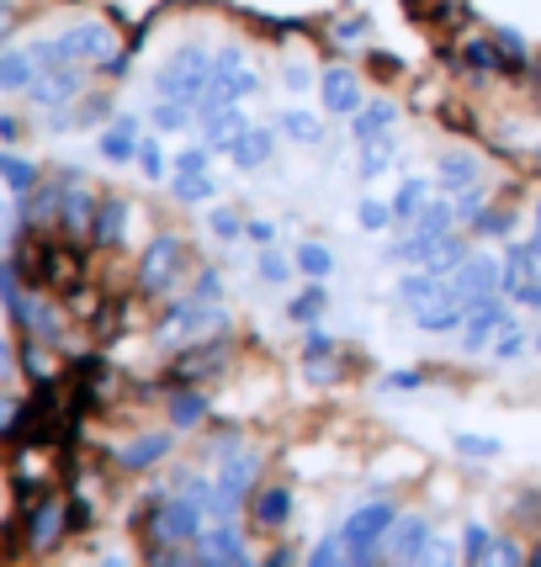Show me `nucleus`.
Listing matches in <instances>:
<instances>
[{"label": "nucleus", "mask_w": 541, "mask_h": 567, "mask_svg": "<svg viewBox=\"0 0 541 567\" xmlns=\"http://www.w3.org/2000/svg\"><path fill=\"white\" fill-rule=\"evenodd\" d=\"M208 229H212V240L234 244V240L244 234V218H240V212H229V208H218V212L208 218Z\"/></svg>", "instance_id": "nucleus-39"}, {"label": "nucleus", "mask_w": 541, "mask_h": 567, "mask_svg": "<svg viewBox=\"0 0 541 567\" xmlns=\"http://www.w3.org/2000/svg\"><path fill=\"white\" fill-rule=\"evenodd\" d=\"M494 43H499V54H510V59H505V64H515V69L526 64V37H520V32L499 27V37H494Z\"/></svg>", "instance_id": "nucleus-45"}, {"label": "nucleus", "mask_w": 541, "mask_h": 567, "mask_svg": "<svg viewBox=\"0 0 541 567\" xmlns=\"http://www.w3.org/2000/svg\"><path fill=\"white\" fill-rule=\"evenodd\" d=\"M499 270H505V260H494V255H467L462 266L451 270V292L467 302V308H478L483 298L499 292Z\"/></svg>", "instance_id": "nucleus-7"}, {"label": "nucleus", "mask_w": 541, "mask_h": 567, "mask_svg": "<svg viewBox=\"0 0 541 567\" xmlns=\"http://www.w3.org/2000/svg\"><path fill=\"white\" fill-rule=\"evenodd\" d=\"M515 563H526V546H520V541H494L483 567H515Z\"/></svg>", "instance_id": "nucleus-41"}, {"label": "nucleus", "mask_w": 541, "mask_h": 567, "mask_svg": "<svg viewBox=\"0 0 541 567\" xmlns=\"http://www.w3.org/2000/svg\"><path fill=\"white\" fill-rule=\"evenodd\" d=\"M101 159L107 165H128V159H139V122L133 118H122V122H112L107 133H101Z\"/></svg>", "instance_id": "nucleus-18"}, {"label": "nucleus", "mask_w": 541, "mask_h": 567, "mask_svg": "<svg viewBox=\"0 0 541 567\" xmlns=\"http://www.w3.org/2000/svg\"><path fill=\"white\" fill-rule=\"evenodd\" d=\"M180 276H186V244H180L176 234H159V240L144 249V260H139V287H144L150 298H165Z\"/></svg>", "instance_id": "nucleus-4"}, {"label": "nucleus", "mask_w": 541, "mask_h": 567, "mask_svg": "<svg viewBox=\"0 0 541 567\" xmlns=\"http://www.w3.org/2000/svg\"><path fill=\"white\" fill-rule=\"evenodd\" d=\"M244 234H250L255 244H270V240H276V223H266V218H255V223H244Z\"/></svg>", "instance_id": "nucleus-53"}, {"label": "nucleus", "mask_w": 541, "mask_h": 567, "mask_svg": "<svg viewBox=\"0 0 541 567\" xmlns=\"http://www.w3.org/2000/svg\"><path fill=\"white\" fill-rule=\"evenodd\" d=\"M0 180H5L16 197H27V191H37V165H32V159H16V154H0Z\"/></svg>", "instance_id": "nucleus-25"}, {"label": "nucleus", "mask_w": 541, "mask_h": 567, "mask_svg": "<svg viewBox=\"0 0 541 567\" xmlns=\"http://www.w3.org/2000/svg\"><path fill=\"white\" fill-rule=\"evenodd\" d=\"M319 96H324V107H330L334 118H356V112H361V80H356V69H345V64L324 69Z\"/></svg>", "instance_id": "nucleus-13"}, {"label": "nucleus", "mask_w": 541, "mask_h": 567, "mask_svg": "<svg viewBox=\"0 0 541 567\" xmlns=\"http://www.w3.org/2000/svg\"><path fill=\"white\" fill-rule=\"evenodd\" d=\"M281 80H287V90H292V96H302V90L313 86V75H308L302 64H287V69H281Z\"/></svg>", "instance_id": "nucleus-50"}, {"label": "nucleus", "mask_w": 541, "mask_h": 567, "mask_svg": "<svg viewBox=\"0 0 541 567\" xmlns=\"http://www.w3.org/2000/svg\"><path fill=\"white\" fill-rule=\"evenodd\" d=\"M212 86H223L234 101L244 96H255V69L244 64L240 48H223V54H212Z\"/></svg>", "instance_id": "nucleus-14"}, {"label": "nucleus", "mask_w": 541, "mask_h": 567, "mask_svg": "<svg viewBox=\"0 0 541 567\" xmlns=\"http://www.w3.org/2000/svg\"><path fill=\"white\" fill-rule=\"evenodd\" d=\"M218 324H223V308L212 298H197V292H191L186 302H176V308L165 313L159 334H165V340H180V334H202V329H218Z\"/></svg>", "instance_id": "nucleus-8"}, {"label": "nucleus", "mask_w": 541, "mask_h": 567, "mask_svg": "<svg viewBox=\"0 0 541 567\" xmlns=\"http://www.w3.org/2000/svg\"><path fill=\"white\" fill-rule=\"evenodd\" d=\"M5 419H11V403H5V398H0V424H5Z\"/></svg>", "instance_id": "nucleus-59"}, {"label": "nucleus", "mask_w": 541, "mask_h": 567, "mask_svg": "<svg viewBox=\"0 0 541 567\" xmlns=\"http://www.w3.org/2000/svg\"><path fill=\"white\" fill-rule=\"evenodd\" d=\"M191 122H197V107H191V101H170V96H165V101L154 107V127H159V133H180V127H191Z\"/></svg>", "instance_id": "nucleus-31"}, {"label": "nucleus", "mask_w": 541, "mask_h": 567, "mask_svg": "<svg viewBox=\"0 0 541 567\" xmlns=\"http://www.w3.org/2000/svg\"><path fill=\"white\" fill-rule=\"evenodd\" d=\"M281 133H287L292 144H319V138H324V122L313 118V112H298V107H292V112H281Z\"/></svg>", "instance_id": "nucleus-30"}, {"label": "nucleus", "mask_w": 541, "mask_h": 567, "mask_svg": "<svg viewBox=\"0 0 541 567\" xmlns=\"http://www.w3.org/2000/svg\"><path fill=\"white\" fill-rule=\"evenodd\" d=\"M515 319H510V308L499 302V292L494 298H483L473 313H467V324H462V351H483L499 329H510Z\"/></svg>", "instance_id": "nucleus-11"}, {"label": "nucleus", "mask_w": 541, "mask_h": 567, "mask_svg": "<svg viewBox=\"0 0 541 567\" xmlns=\"http://www.w3.org/2000/svg\"><path fill=\"white\" fill-rule=\"evenodd\" d=\"M261 478V451L240 446L234 456H223V472H218V499H212V520H234L244 504V493Z\"/></svg>", "instance_id": "nucleus-3"}, {"label": "nucleus", "mask_w": 541, "mask_h": 567, "mask_svg": "<svg viewBox=\"0 0 541 567\" xmlns=\"http://www.w3.org/2000/svg\"><path fill=\"white\" fill-rule=\"evenodd\" d=\"M208 531V509L197 504V499H186V493H170L159 514H154V541L159 546H176V541H197Z\"/></svg>", "instance_id": "nucleus-5"}, {"label": "nucleus", "mask_w": 541, "mask_h": 567, "mask_svg": "<svg viewBox=\"0 0 541 567\" xmlns=\"http://www.w3.org/2000/svg\"><path fill=\"white\" fill-rule=\"evenodd\" d=\"M43 69H37V54L32 48H0V96H16V90H32Z\"/></svg>", "instance_id": "nucleus-15"}, {"label": "nucleus", "mask_w": 541, "mask_h": 567, "mask_svg": "<svg viewBox=\"0 0 541 567\" xmlns=\"http://www.w3.org/2000/svg\"><path fill=\"white\" fill-rule=\"evenodd\" d=\"M223 366V345H208V351H191V360H180L176 377H208Z\"/></svg>", "instance_id": "nucleus-37"}, {"label": "nucleus", "mask_w": 541, "mask_h": 567, "mask_svg": "<svg viewBox=\"0 0 541 567\" xmlns=\"http://www.w3.org/2000/svg\"><path fill=\"white\" fill-rule=\"evenodd\" d=\"M435 176H441V191L446 197H456V191H467V186H478V159L467 149H446L441 154V165H435Z\"/></svg>", "instance_id": "nucleus-17"}, {"label": "nucleus", "mask_w": 541, "mask_h": 567, "mask_svg": "<svg viewBox=\"0 0 541 567\" xmlns=\"http://www.w3.org/2000/svg\"><path fill=\"white\" fill-rule=\"evenodd\" d=\"M430 541H435V531H430L424 514H398L388 531V552L398 563H424V557H430Z\"/></svg>", "instance_id": "nucleus-9"}, {"label": "nucleus", "mask_w": 541, "mask_h": 567, "mask_svg": "<svg viewBox=\"0 0 541 567\" xmlns=\"http://www.w3.org/2000/svg\"><path fill=\"white\" fill-rule=\"evenodd\" d=\"M531 249L541 255V202H537V240H531Z\"/></svg>", "instance_id": "nucleus-58"}, {"label": "nucleus", "mask_w": 541, "mask_h": 567, "mask_svg": "<svg viewBox=\"0 0 541 567\" xmlns=\"http://www.w3.org/2000/svg\"><path fill=\"white\" fill-rule=\"evenodd\" d=\"M80 64H59V69H43L37 80H32V101L43 107V112H59V107H69L75 96H80Z\"/></svg>", "instance_id": "nucleus-10"}, {"label": "nucleus", "mask_w": 541, "mask_h": 567, "mask_svg": "<svg viewBox=\"0 0 541 567\" xmlns=\"http://www.w3.org/2000/svg\"><path fill=\"white\" fill-rule=\"evenodd\" d=\"M537 351H541V340H537Z\"/></svg>", "instance_id": "nucleus-60"}, {"label": "nucleus", "mask_w": 541, "mask_h": 567, "mask_svg": "<svg viewBox=\"0 0 541 567\" xmlns=\"http://www.w3.org/2000/svg\"><path fill=\"white\" fill-rule=\"evenodd\" d=\"M139 165H144V176H165V154H159V144H150V138H144V144H139Z\"/></svg>", "instance_id": "nucleus-48"}, {"label": "nucleus", "mask_w": 541, "mask_h": 567, "mask_svg": "<svg viewBox=\"0 0 541 567\" xmlns=\"http://www.w3.org/2000/svg\"><path fill=\"white\" fill-rule=\"evenodd\" d=\"M393 520H398V509L388 499H372V504H361L340 531H345V546H351V563H377V552L388 546V531Z\"/></svg>", "instance_id": "nucleus-2"}, {"label": "nucleus", "mask_w": 541, "mask_h": 567, "mask_svg": "<svg viewBox=\"0 0 541 567\" xmlns=\"http://www.w3.org/2000/svg\"><path fill=\"white\" fill-rule=\"evenodd\" d=\"M467 563H488V546H494V536H488V525H467Z\"/></svg>", "instance_id": "nucleus-43"}, {"label": "nucleus", "mask_w": 541, "mask_h": 567, "mask_svg": "<svg viewBox=\"0 0 541 567\" xmlns=\"http://www.w3.org/2000/svg\"><path fill=\"white\" fill-rule=\"evenodd\" d=\"M298 270L302 276H313V281H324L334 270V255L324 249V244H298Z\"/></svg>", "instance_id": "nucleus-36"}, {"label": "nucleus", "mask_w": 541, "mask_h": 567, "mask_svg": "<svg viewBox=\"0 0 541 567\" xmlns=\"http://www.w3.org/2000/svg\"><path fill=\"white\" fill-rule=\"evenodd\" d=\"M308 563H313V567H340V563H351L345 531H340V525H334V531H324V536H319V546L308 552Z\"/></svg>", "instance_id": "nucleus-28"}, {"label": "nucleus", "mask_w": 541, "mask_h": 567, "mask_svg": "<svg viewBox=\"0 0 541 567\" xmlns=\"http://www.w3.org/2000/svg\"><path fill=\"white\" fill-rule=\"evenodd\" d=\"M59 536H64V504H43L37 509V520H32V546L48 552Z\"/></svg>", "instance_id": "nucleus-26"}, {"label": "nucleus", "mask_w": 541, "mask_h": 567, "mask_svg": "<svg viewBox=\"0 0 541 567\" xmlns=\"http://www.w3.org/2000/svg\"><path fill=\"white\" fill-rule=\"evenodd\" d=\"M191 292H197V298H212V302H218V298H223V276L208 266L202 276H197V287H191Z\"/></svg>", "instance_id": "nucleus-49"}, {"label": "nucleus", "mask_w": 541, "mask_h": 567, "mask_svg": "<svg viewBox=\"0 0 541 567\" xmlns=\"http://www.w3.org/2000/svg\"><path fill=\"white\" fill-rule=\"evenodd\" d=\"M292 520V488L287 482H276L266 493H255V525H266V531H281Z\"/></svg>", "instance_id": "nucleus-19"}, {"label": "nucleus", "mask_w": 541, "mask_h": 567, "mask_svg": "<svg viewBox=\"0 0 541 567\" xmlns=\"http://www.w3.org/2000/svg\"><path fill=\"white\" fill-rule=\"evenodd\" d=\"M197 557H202V563H250V546H244L234 520H218L212 531L197 536Z\"/></svg>", "instance_id": "nucleus-12"}, {"label": "nucleus", "mask_w": 541, "mask_h": 567, "mask_svg": "<svg viewBox=\"0 0 541 567\" xmlns=\"http://www.w3.org/2000/svg\"><path fill=\"white\" fill-rule=\"evenodd\" d=\"M212 191H218V180H212L208 170H191V176H176V186H170V197H176V202H186V208L208 202Z\"/></svg>", "instance_id": "nucleus-27"}, {"label": "nucleus", "mask_w": 541, "mask_h": 567, "mask_svg": "<svg viewBox=\"0 0 541 567\" xmlns=\"http://www.w3.org/2000/svg\"><path fill=\"white\" fill-rule=\"evenodd\" d=\"M212 86V54L208 48H180L170 59L159 64V75H154V90L159 96H170V101H191L197 107V96Z\"/></svg>", "instance_id": "nucleus-1"}, {"label": "nucleus", "mask_w": 541, "mask_h": 567, "mask_svg": "<svg viewBox=\"0 0 541 567\" xmlns=\"http://www.w3.org/2000/svg\"><path fill=\"white\" fill-rule=\"evenodd\" d=\"M5 32H11V5L0 0V43H5Z\"/></svg>", "instance_id": "nucleus-56"}, {"label": "nucleus", "mask_w": 541, "mask_h": 567, "mask_svg": "<svg viewBox=\"0 0 541 567\" xmlns=\"http://www.w3.org/2000/svg\"><path fill=\"white\" fill-rule=\"evenodd\" d=\"M451 202H456V218H462V223H478V212L488 208V197H483V186H467V191H456Z\"/></svg>", "instance_id": "nucleus-40"}, {"label": "nucleus", "mask_w": 541, "mask_h": 567, "mask_svg": "<svg viewBox=\"0 0 541 567\" xmlns=\"http://www.w3.org/2000/svg\"><path fill=\"white\" fill-rule=\"evenodd\" d=\"M319 313H324V287H319V281H313L308 292H298V298L287 302V319H292V324H313Z\"/></svg>", "instance_id": "nucleus-34"}, {"label": "nucleus", "mask_w": 541, "mask_h": 567, "mask_svg": "<svg viewBox=\"0 0 541 567\" xmlns=\"http://www.w3.org/2000/svg\"><path fill=\"white\" fill-rule=\"evenodd\" d=\"M393 122H398V107H393V101H372V107H361L356 118H351V127H356V138L366 144V138L388 133Z\"/></svg>", "instance_id": "nucleus-23"}, {"label": "nucleus", "mask_w": 541, "mask_h": 567, "mask_svg": "<svg viewBox=\"0 0 541 567\" xmlns=\"http://www.w3.org/2000/svg\"><path fill=\"white\" fill-rule=\"evenodd\" d=\"M520 351H526V334H520V329H499V334H494V360H515L520 356Z\"/></svg>", "instance_id": "nucleus-42"}, {"label": "nucleus", "mask_w": 541, "mask_h": 567, "mask_svg": "<svg viewBox=\"0 0 541 567\" xmlns=\"http://www.w3.org/2000/svg\"><path fill=\"white\" fill-rule=\"evenodd\" d=\"M462 64H467V75H494L499 69V43H483V37H473L467 48H462Z\"/></svg>", "instance_id": "nucleus-32"}, {"label": "nucleus", "mask_w": 541, "mask_h": 567, "mask_svg": "<svg viewBox=\"0 0 541 567\" xmlns=\"http://www.w3.org/2000/svg\"><path fill=\"white\" fill-rule=\"evenodd\" d=\"M420 382H424L420 371H393V377H388V382H383V388H388V392H415V388H420Z\"/></svg>", "instance_id": "nucleus-52"}, {"label": "nucleus", "mask_w": 541, "mask_h": 567, "mask_svg": "<svg viewBox=\"0 0 541 567\" xmlns=\"http://www.w3.org/2000/svg\"><path fill=\"white\" fill-rule=\"evenodd\" d=\"M478 234H483V240H505V234H510V218H499V212L483 208L478 212Z\"/></svg>", "instance_id": "nucleus-47"}, {"label": "nucleus", "mask_w": 541, "mask_h": 567, "mask_svg": "<svg viewBox=\"0 0 541 567\" xmlns=\"http://www.w3.org/2000/svg\"><path fill=\"white\" fill-rule=\"evenodd\" d=\"M499 441H488V435H456V456H473V462H494L499 456Z\"/></svg>", "instance_id": "nucleus-38"}, {"label": "nucleus", "mask_w": 541, "mask_h": 567, "mask_svg": "<svg viewBox=\"0 0 541 567\" xmlns=\"http://www.w3.org/2000/svg\"><path fill=\"white\" fill-rule=\"evenodd\" d=\"M107 112H112L107 101H90V107H86V112H80V118H75V122H101V118H107Z\"/></svg>", "instance_id": "nucleus-54"}, {"label": "nucleus", "mask_w": 541, "mask_h": 567, "mask_svg": "<svg viewBox=\"0 0 541 567\" xmlns=\"http://www.w3.org/2000/svg\"><path fill=\"white\" fill-rule=\"evenodd\" d=\"M11 234H16V208H11V202H0V260H5V244H11Z\"/></svg>", "instance_id": "nucleus-51"}, {"label": "nucleus", "mask_w": 541, "mask_h": 567, "mask_svg": "<svg viewBox=\"0 0 541 567\" xmlns=\"http://www.w3.org/2000/svg\"><path fill=\"white\" fill-rule=\"evenodd\" d=\"M59 54L64 64H107L118 54V37L107 22H75L59 32Z\"/></svg>", "instance_id": "nucleus-6"}, {"label": "nucleus", "mask_w": 541, "mask_h": 567, "mask_svg": "<svg viewBox=\"0 0 541 567\" xmlns=\"http://www.w3.org/2000/svg\"><path fill=\"white\" fill-rule=\"evenodd\" d=\"M202 414H208V398H202V392H176V398H170V424H176V430H191Z\"/></svg>", "instance_id": "nucleus-33"}, {"label": "nucleus", "mask_w": 541, "mask_h": 567, "mask_svg": "<svg viewBox=\"0 0 541 567\" xmlns=\"http://www.w3.org/2000/svg\"><path fill=\"white\" fill-rule=\"evenodd\" d=\"M5 371H11V345L0 340V377H5Z\"/></svg>", "instance_id": "nucleus-57"}, {"label": "nucleus", "mask_w": 541, "mask_h": 567, "mask_svg": "<svg viewBox=\"0 0 541 567\" xmlns=\"http://www.w3.org/2000/svg\"><path fill=\"white\" fill-rule=\"evenodd\" d=\"M424 202H430V180L409 176L404 186H398V197H393V218H404V223H409V218H415Z\"/></svg>", "instance_id": "nucleus-29"}, {"label": "nucleus", "mask_w": 541, "mask_h": 567, "mask_svg": "<svg viewBox=\"0 0 541 567\" xmlns=\"http://www.w3.org/2000/svg\"><path fill=\"white\" fill-rule=\"evenodd\" d=\"M170 446H176L170 435H144V441L122 446V467H128V472H144V467H154V462H165Z\"/></svg>", "instance_id": "nucleus-22"}, {"label": "nucleus", "mask_w": 541, "mask_h": 567, "mask_svg": "<svg viewBox=\"0 0 541 567\" xmlns=\"http://www.w3.org/2000/svg\"><path fill=\"white\" fill-rule=\"evenodd\" d=\"M122 229H128V202L122 197H107L96 218H90V240L96 244H122Z\"/></svg>", "instance_id": "nucleus-20"}, {"label": "nucleus", "mask_w": 541, "mask_h": 567, "mask_svg": "<svg viewBox=\"0 0 541 567\" xmlns=\"http://www.w3.org/2000/svg\"><path fill=\"white\" fill-rule=\"evenodd\" d=\"M287 276H292V266H287V260H281V255H261V281H266V287H281V281H287Z\"/></svg>", "instance_id": "nucleus-46"}, {"label": "nucleus", "mask_w": 541, "mask_h": 567, "mask_svg": "<svg viewBox=\"0 0 541 567\" xmlns=\"http://www.w3.org/2000/svg\"><path fill=\"white\" fill-rule=\"evenodd\" d=\"M270 154H276V133H270V127H244L240 138L229 144V159H234V170H261Z\"/></svg>", "instance_id": "nucleus-16"}, {"label": "nucleus", "mask_w": 541, "mask_h": 567, "mask_svg": "<svg viewBox=\"0 0 541 567\" xmlns=\"http://www.w3.org/2000/svg\"><path fill=\"white\" fill-rule=\"evenodd\" d=\"M356 223L366 229V234H383L393 223V202H377V197H361L356 202Z\"/></svg>", "instance_id": "nucleus-35"}, {"label": "nucleus", "mask_w": 541, "mask_h": 567, "mask_svg": "<svg viewBox=\"0 0 541 567\" xmlns=\"http://www.w3.org/2000/svg\"><path fill=\"white\" fill-rule=\"evenodd\" d=\"M208 144H191V149L176 154V176H191V170H208Z\"/></svg>", "instance_id": "nucleus-44"}, {"label": "nucleus", "mask_w": 541, "mask_h": 567, "mask_svg": "<svg viewBox=\"0 0 541 567\" xmlns=\"http://www.w3.org/2000/svg\"><path fill=\"white\" fill-rule=\"evenodd\" d=\"M388 165H393V138L388 133H377V138H366V144H361V159H356L361 180H377Z\"/></svg>", "instance_id": "nucleus-24"}, {"label": "nucleus", "mask_w": 541, "mask_h": 567, "mask_svg": "<svg viewBox=\"0 0 541 567\" xmlns=\"http://www.w3.org/2000/svg\"><path fill=\"white\" fill-rule=\"evenodd\" d=\"M90 218H96V208H90L86 186H64V197H59V223L64 229H69V234H86Z\"/></svg>", "instance_id": "nucleus-21"}, {"label": "nucleus", "mask_w": 541, "mask_h": 567, "mask_svg": "<svg viewBox=\"0 0 541 567\" xmlns=\"http://www.w3.org/2000/svg\"><path fill=\"white\" fill-rule=\"evenodd\" d=\"M361 32H366V16H351V22L340 27V37H361Z\"/></svg>", "instance_id": "nucleus-55"}]
</instances>
